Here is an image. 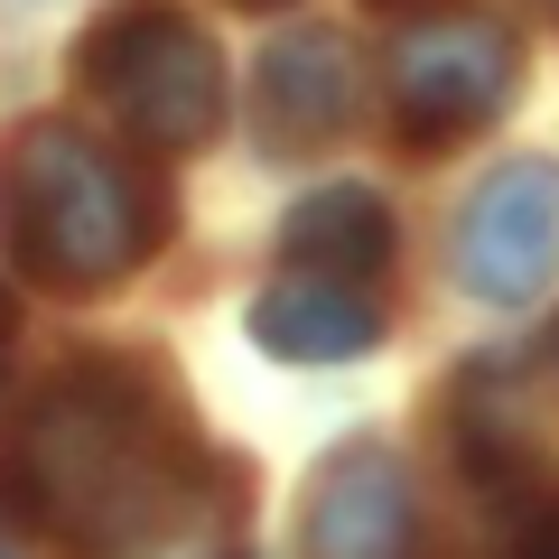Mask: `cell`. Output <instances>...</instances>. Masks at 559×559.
Returning <instances> with one entry per match:
<instances>
[{"label": "cell", "instance_id": "8992f818", "mask_svg": "<svg viewBox=\"0 0 559 559\" xmlns=\"http://www.w3.org/2000/svg\"><path fill=\"white\" fill-rule=\"evenodd\" d=\"M355 121V47L336 28H280L252 66V131L271 159H308Z\"/></svg>", "mask_w": 559, "mask_h": 559}, {"label": "cell", "instance_id": "6da1fadb", "mask_svg": "<svg viewBox=\"0 0 559 559\" xmlns=\"http://www.w3.org/2000/svg\"><path fill=\"white\" fill-rule=\"evenodd\" d=\"M0 503L57 559H131L197 503V429L140 364L84 355L20 419Z\"/></svg>", "mask_w": 559, "mask_h": 559}, {"label": "cell", "instance_id": "5bb4252c", "mask_svg": "<svg viewBox=\"0 0 559 559\" xmlns=\"http://www.w3.org/2000/svg\"><path fill=\"white\" fill-rule=\"evenodd\" d=\"M0 559H10V550H0Z\"/></svg>", "mask_w": 559, "mask_h": 559}, {"label": "cell", "instance_id": "5b68a950", "mask_svg": "<svg viewBox=\"0 0 559 559\" xmlns=\"http://www.w3.org/2000/svg\"><path fill=\"white\" fill-rule=\"evenodd\" d=\"M448 261L476 308H532L559 271V159H503L466 197Z\"/></svg>", "mask_w": 559, "mask_h": 559}, {"label": "cell", "instance_id": "30bf717a", "mask_svg": "<svg viewBox=\"0 0 559 559\" xmlns=\"http://www.w3.org/2000/svg\"><path fill=\"white\" fill-rule=\"evenodd\" d=\"M522 559H559V513H550V522H540V532H532V540H522Z\"/></svg>", "mask_w": 559, "mask_h": 559}, {"label": "cell", "instance_id": "8fae6325", "mask_svg": "<svg viewBox=\"0 0 559 559\" xmlns=\"http://www.w3.org/2000/svg\"><path fill=\"white\" fill-rule=\"evenodd\" d=\"M10 336H20V308H10V289H0V373H10Z\"/></svg>", "mask_w": 559, "mask_h": 559}, {"label": "cell", "instance_id": "4fadbf2b", "mask_svg": "<svg viewBox=\"0 0 559 559\" xmlns=\"http://www.w3.org/2000/svg\"><path fill=\"white\" fill-rule=\"evenodd\" d=\"M540 10H559V0H540Z\"/></svg>", "mask_w": 559, "mask_h": 559}, {"label": "cell", "instance_id": "3957f363", "mask_svg": "<svg viewBox=\"0 0 559 559\" xmlns=\"http://www.w3.org/2000/svg\"><path fill=\"white\" fill-rule=\"evenodd\" d=\"M75 84L140 140V150H197L224 131V57L178 0H121L75 38Z\"/></svg>", "mask_w": 559, "mask_h": 559}, {"label": "cell", "instance_id": "7c38bea8", "mask_svg": "<svg viewBox=\"0 0 559 559\" xmlns=\"http://www.w3.org/2000/svg\"><path fill=\"white\" fill-rule=\"evenodd\" d=\"M242 10H289V0H242Z\"/></svg>", "mask_w": 559, "mask_h": 559}, {"label": "cell", "instance_id": "277c9868", "mask_svg": "<svg viewBox=\"0 0 559 559\" xmlns=\"http://www.w3.org/2000/svg\"><path fill=\"white\" fill-rule=\"evenodd\" d=\"M522 47L513 28L495 20H429L392 38V131L439 150V140H466L513 103Z\"/></svg>", "mask_w": 559, "mask_h": 559}, {"label": "cell", "instance_id": "ba28073f", "mask_svg": "<svg viewBox=\"0 0 559 559\" xmlns=\"http://www.w3.org/2000/svg\"><path fill=\"white\" fill-rule=\"evenodd\" d=\"M252 345L280 355V364H355V355L382 345V308H373V289H355V280L289 271V280H271V289L252 299Z\"/></svg>", "mask_w": 559, "mask_h": 559}, {"label": "cell", "instance_id": "7a4b0ae2", "mask_svg": "<svg viewBox=\"0 0 559 559\" xmlns=\"http://www.w3.org/2000/svg\"><path fill=\"white\" fill-rule=\"evenodd\" d=\"M0 234L47 289H112L168 234V197L75 121H20L0 140Z\"/></svg>", "mask_w": 559, "mask_h": 559}, {"label": "cell", "instance_id": "52a82bcc", "mask_svg": "<svg viewBox=\"0 0 559 559\" xmlns=\"http://www.w3.org/2000/svg\"><path fill=\"white\" fill-rule=\"evenodd\" d=\"M308 559H411V476L382 439H355L308 476L299 503Z\"/></svg>", "mask_w": 559, "mask_h": 559}, {"label": "cell", "instance_id": "9c48e42d", "mask_svg": "<svg viewBox=\"0 0 559 559\" xmlns=\"http://www.w3.org/2000/svg\"><path fill=\"white\" fill-rule=\"evenodd\" d=\"M280 261L308 271V280H355V289H373V271L392 261V205L373 187H355V178L308 187L280 215Z\"/></svg>", "mask_w": 559, "mask_h": 559}]
</instances>
